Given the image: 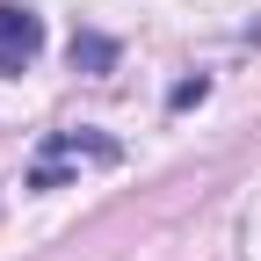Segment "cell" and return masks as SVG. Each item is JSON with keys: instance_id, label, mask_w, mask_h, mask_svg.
Wrapping results in <instances>:
<instances>
[{"instance_id": "obj_1", "label": "cell", "mask_w": 261, "mask_h": 261, "mask_svg": "<svg viewBox=\"0 0 261 261\" xmlns=\"http://www.w3.org/2000/svg\"><path fill=\"white\" fill-rule=\"evenodd\" d=\"M87 167H116V138H102V130H51L37 145V160H29V189H65Z\"/></svg>"}, {"instance_id": "obj_2", "label": "cell", "mask_w": 261, "mask_h": 261, "mask_svg": "<svg viewBox=\"0 0 261 261\" xmlns=\"http://www.w3.org/2000/svg\"><path fill=\"white\" fill-rule=\"evenodd\" d=\"M44 51V15L22 0H0V73H29Z\"/></svg>"}, {"instance_id": "obj_3", "label": "cell", "mask_w": 261, "mask_h": 261, "mask_svg": "<svg viewBox=\"0 0 261 261\" xmlns=\"http://www.w3.org/2000/svg\"><path fill=\"white\" fill-rule=\"evenodd\" d=\"M73 65H87V73H109V65H116V44H109V37H73Z\"/></svg>"}, {"instance_id": "obj_4", "label": "cell", "mask_w": 261, "mask_h": 261, "mask_svg": "<svg viewBox=\"0 0 261 261\" xmlns=\"http://www.w3.org/2000/svg\"><path fill=\"white\" fill-rule=\"evenodd\" d=\"M203 94H211V80H203V73H196V80H181V87L167 94V109H196V102H203Z\"/></svg>"}]
</instances>
